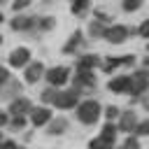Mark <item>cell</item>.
Segmentation results:
<instances>
[{"label": "cell", "mask_w": 149, "mask_h": 149, "mask_svg": "<svg viewBox=\"0 0 149 149\" xmlns=\"http://www.w3.org/2000/svg\"><path fill=\"white\" fill-rule=\"evenodd\" d=\"M7 81H9V72H7V68L0 65V88H2V84H7Z\"/></svg>", "instance_id": "28"}, {"label": "cell", "mask_w": 149, "mask_h": 149, "mask_svg": "<svg viewBox=\"0 0 149 149\" xmlns=\"http://www.w3.org/2000/svg\"><path fill=\"white\" fill-rule=\"evenodd\" d=\"M79 84H88V86H95V77H93V72H88V70H77V77H74Z\"/></svg>", "instance_id": "18"}, {"label": "cell", "mask_w": 149, "mask_h": 149, "mask_svg": "<svg viewBox=\"0 0 149 149\" xmlns=\"http://www.w3.org/2000/svg\"><path fill=\"white\" fill-rule=\"evenodd\" d=\"M147 86H149V72L147 70H137V72L130 74V88H128V93L142 95L147 91Z\"/></svg>", "instance_id": "2"}, {"label": "cell", "mask_w": 149, "mask_h": 149, "mask_svg": "<svg viewBox=\"0 0 149 149\" xmlns=\"http://www.w3.org/2000/svg\"><path fill=\"white\" fill-rule=\"evenodd\" d=\"M116 130H119V128H116L112 121H107V123L102 126V133H100V135H102V137H107V140H114V137H116Z\"/></svg>", "instance_id": "19"}, {"label": "cell", "mask_w": 149, "mask_h": 149, "mask_svg": "<svg viewBox=\"0 0 149 149\" xmlns=\"http://www.w3.org/2000/svg\"><path fill=\"white\" fill-rule=\"evenodd\" d=\"M98 63H100V58H98V56H91V54H86V56H81V58H79V63H77V70H88V72H91V70H93Z\"/></svg>", "instance_id": "14"}, {"label": "cell", "mask_w": 149, "mask_h": 149, "mask_svg": "<svg viewBox=\"0 0 149 149\" xmlns=\"http://www.w3.org/2000/svg\"><path fill=\"white\" fill-rule=\"evenodd\" d=\"M35 23H37L35 16H16V19L12 21V28H14V30H28V28H33Z\"/></svg>", "instance_id": "13"}, {"label": "cell", "mask_w": 149, "mask_h": 149, "mask_svg": "<svg viewBox=\"0 0 149 149\" xmlns=\"http://www.w3.org/2000/svg\"><path fill=\"white\" fill-rule=\"evenodd\" d=\"M135 133H137V135H149V119L140 121V123L135 126Z\"/></svg>", "instance_id": "22"}, {"label": "cell", "mask_w": 149, "mask_h": 149, "mask_svg": "<svg viewBox=\"0 0 149 149\" xmlns=\"http://www.w3.org/2000/svg\"><path fill=\"white\" fill-rule=\"evenodd\" d=\"M105 30H107V28H105L102 23H98V21L91 23V35H102V37H105Z\"/></svg>", "instance_id": "24"}, {"label": "cell", "mask_w": 149, "mask_h": 149, "mask_svg": "<svg viewBox=\"0 0 149 149\" xmlns=\"http://www.w3.org/2000/svg\"><path fill=\"white\" fill-rule=\"evenodd\" d=\"M130 35H133V28H128V26H109V28L105 30V40L112 42V44H121V42H126Z\"/></svg>", "instance_id": "3"}, {"label": "cell", "mask_w": 149, "mask_h": 149, "mask_svg": "<svg viewBox=\"0 0 149 149\" xmlns=\"http://www.w3.org/2000/svg\"><path fill=\"white\" fill-rule=\"evenodd\" d=\"M140 7H142L140 0H126V2H123V9H126V12H135V9H140Z\"/></svg>", "instance_id": "23"}, {"label": "cell", "mask_w": 149, "mask_h": 149, "mask_svg": "<svg viewBox=\"0 0 149 149\" xmlns=\"http://www.w3.org/2000/svg\"><path fill=\"white\" fill-rule=\"evenodd\" d=\"M44 77V65L37 61V63H30L28 68H26V81L28 84H37V79H42Z\"/></svg>", "instance_id": "8"}, {"label": "cell", "mask_w": 149, "mask_h": 149, "mask_svg": "<svg viewBox=\"0 0 149 149\" xmlns=\"http://www.w3.org/2000/svg\"><path fill=\"white\" fill-rule=\"evenodd\" d=\"M26 7H28V2H26V0H21V2H14V5H12V9H14V12H21V9H26Z\"/></svg>", "instance_id": "32"}, {"label": "cell", "mask_w": 149, "mask_h": 149, "mask_svg": "<svg viewBox=\"0 0 149 149\" xmlns=\"http://www.w3.org/2000/svg\"><path fill=\"white\" fill-rule=\"evenodd\" d=\"M133 63H135V56H130V54L123 56V58H107L105 65H102V70H105V72H112V70L119 68V65H133Z\"/></svg>", "instance_id": "10"}, {"label": "cell", "mask_w": 149, "mask_h": 149, "mask_svg": "<svg viewBox=\"0 0 149 149\" xmlns=\"http://www.w3.org/2000/svg\"><path fill=\"white\" fill-rule=\"evenodd\" d=\"M44 77L49 79V84H51V86H56V88H58V86H63V84L70 79V70H68V68H63V65H58V68L47 70V72H44Z\"/></svg>", "instance_id": "4"}, {"label": "cell", "mask_w": 149, "mask_h": 149, "mask_svg": "<svg viewBox=\"0 0 149 149\" xmlns=\"http://www.w3.org/2000/svg\"><path fill=\"white\" fill-rule=\"evenodd\" d=\"M135 126H137L135 114H133V112H123V114H121V121H119V130L130 133V130H135Z\"/></svg>", "instance_id": "12"}, {"label": "cell", "mask_w": 149, "mask_h": 149, "mask_svg": "<svg viewBox=\"0 0 149 149\" xmlns=\"http://www.w3.org/2000/svg\"><path fill=\"white\" fill-rule=\"evenodd\" d=\"M86 7H88V2H77V5H72V7H70V12H72V14H81Z\"/></svg>", "instance_id": "26"}, {"label": "cell", "mask_w": 149, "mask_h": 149, "mask_svg": "<svg viewBox=\"0 0 149 149\" xmlns=\"http://www.w3.org/2000/svg\"><path fill=\"white\" fill-rule=\"evenodd\" d=\"M9 112H12L14 116H23V114H28V112H30V102H28L26 98H16V100H12Z\"/></svg>", "instance_id": "11"}, {"label": "cell", "mask_w": 149, "mask_h": 149, "mask_svg": "<svg viewBox=\"0 0 149 149\" xmlns=\"http://www.w3.org/2000/svg\"><path fill=\"white\" fill-rule=\"evenodd\" d=\"M112 147H114V140H107V137H102V135L88 142V149H112Z\"/></svg>", "instance_id": "16"}, {"label": "cell", "mask_w": 149, "mask_h": 149, "mask_svg": "<svg viewBox=\"0 0 149 149\" xmlns=\"http://www.w3.org/2000/svg\"><path fill=\"white\" fill-rule=\"evenodd\" d=\"M123 149H137V140H135V137H128V140L123 142Z\"/></svg>", "instance_id": "30"}, {"label": "cell", "mask_w": 149, "mask_h": 149, "mask_svg": "<svg viewBox=\"0 0 149 149\" xmlns=\"http://www.w3.org/2000/svg\"><path fill=\"white\" fill-rule=\"evenodd\" d=\"M79 44H81V30H74V33L70 35L68 44L63 47V51H65V54H72V51H74V49H77Z\"/></svg>", "instance_id": "15"}, {"label": "cell", "mask_w": 149, "mask_h": 149, "mask_svg": "<svg viewBox=\"0 0 149 149\" xmlns=\"http://www.w3.org/2000/svg\"><path fill=\"white\" fill-rule=\"evenodd\" d=\"M0 149H19V147H16V142H12V140H2V142H0Z\"/></svg>", "instance_id": "31"}, {"label": "cell", "mask_w": 149, "mask_h": 149, "mask_svg": "<svg viewBox=\"0 0 149 149\" xmlns=\"http://www.w3.org/2000/svg\"><path fill=\"white\" fill-rule=\"evenodd\" d=\"M30 121L33 126H44L51 121V112L47 107H37V109H30Z\"/></svg>", "instance_id": "9"}, {"label": "cell", "mask_w": 149, "mask_h": 149, "mask_svg": "<svg viewBox=\"0 0 149 149\" xmlns=\"http://www.w3.org/2000/svg\"><path fill=\"white\" fill-rule=\"evenodd\" d=\"M142 105H144V107H147V109H149V95H147V98H144V100H142Z\"/></svg>", "instance_id": "34"}, {"label": "cell", "mask_w": 149, "mask_h": 149, "mask_svg": "<svg viewBox=\"0 0 149 149\" xmlns=\"http://www.w3.org/2000/svg\"><path fill=\"white\" fill-rule=\"evenodd\" d=\"M77 100H79V93H77V91H61L54 105L61 107V109H68V107H74Z\"/></svg>", "instance_id": "5"}, {"label": "cell", "mask_w": 149, "mask_h": 149, "mask_svg": "<svg viewBox=\"0 0 149 149\" xmlns=\"http://www.w3.org/2000/svg\"><path fill=\"white\" fill-rule=\"evenodd\" d=\"M65 128H68V121H65V119H54V121H49V133H51V135H61V133H65Z\"/></svg>", "instance_id": "17"}, {"label": "cell", "mask_w": 149, "mask_h": 149, "mask_svg": "<svg viewBox=\"0 0 149 149\" xmlns=\"http://www.w3.org/2000/svg\"><path fill=\"white\" fill-rule=\"evenodd\" d=\"M0 23H2V12H0Z\"/></svg>", "instance_id": "35"}, {"label": "cell", "mask_w": 149, "mask_h": 149, "mask_svg": "<svg viewBox=\"0 0 149 149\" xmlns=\"http://www.w3.org/2000/svg\"><path fill=\"white\" fill-rule=\"evenodd\" d=\"M0 44H2V35H0Z\"/></svg>", "instance_id": "36"}, {"label": "cell", "mask_w": 149, "mask_h": 149, "mask_svg": "<svg viewBox=\"0 0 149 149\" xmlns=\"http://www.w3.org/2000/svg\"><path fill=\"white\" fill-rule=\"evenodd\" d=\"M0 142H2V133H0Z\"/></svg>", "instance_id": "37"}, {"label": "cell", "mask_w": 149, "mask_h": 149, "mask_svg": "<svg viewBox=\"0 0 149 149\" xmlns=\"http://www.w3.org/2000/svg\"><path fill=\"white\" fill-rule=\"evenodd\" d=\"M100 116V105L95 100H84L77 105V119L81 123H95Z\"/></svg>", "instance_id": "1"}, {"label": "cell", "mask_w": 149, "mask_h": 149, "mask_svg": "<svg viewBox=\"0 0 149 149\" xmlns=\"http://www.w3.org/2000/svg\"><path fill=\"white\" fill-rule=\"evenodd\" d=\"M40 30H49V28H54L56 26V19H51V16H44V19H37V23H35Z\"/></svg>", "instance_id": "20"}, {"label": "cell", "mask_w": 149, "mask_h": 149, "mask_svg": "<svg viewBox=\"0 0 149 149\" xmlns=\"http://www.w3.org/2000/svg\"><path fill=\"white\" fill-rule=\"evenodd\" d=\"M28 61H30V51H28L26 47H19V49H14V51L9 54V65H14V68L26 65Z\"/></svg>", "instance_id": "6"}, {"label": "cell", "mask_w": 149, "mask_h": 149, "mask_svg": "<svg viewBox=\"0 0 149 149\" xmlns=\"http://www.w3.org/2000/svg\"><path fill=\"white\" fill-rule=\"evenodd\" d=\"M107 88H109L112 93H128V88H130V74H121V77L112 79V81L107 84Z\"/></svg>", "instance_id": "7"}, {"label": "cell", "mask_w": 149, "mask_h": 149, "mask_svg": "<svg viewBox=\"0 0 149 149\" xmlns=\"http://www.w3.org/2000/svg\"><path fill=\"white\" fill-rule=\"evenodd\" d=\"M12 126H14V128H23V126H26V119H23V116H14V119H12Z\"/></svg>", "instance_id": "29"}, {"label": "cell", "mask_w": 149, "mask_h": 149, "mask_svg": "<svg viewBox=\"0 0 149 149\" xmlns=\"http://www.w3.org/2000/svg\"><path fill=\"white\" fill-rule=\"evenodd\" d=\"M58 93H61V91L51 86V88H47V91H42V100H44V102H56V98H58Z\"/></svg>", "instance_id": "21"}, {"label": "cell", "mask_w": 149, "mask_h": 149, "mask_svg": "<svg viewBox=\"0 0 149 149\" xmlns=\"http://www.w3.org/2000/svg\"><path fill=\"white\" fill-rule=\"evenodd\" d=\"M137 33H140L142 37H147V40H149V19H147V21H144V23L137 28Z\"/></svg>", "instance_id": "27"}, {"label": "cell", "mask_w": 149, "mask_h": 149, "mask_svg": "<svg viewBox=\"0 0 149 149\" xmlns=\"http://www.w3.org/2000/svg\"><path fill=\"white\" fill-rule=\"evenodd\" d=\"M5 123H7V114H5V112H0V126H5Z\"/></svg>", "instance_id": "33"}, {"label": "cell", "mask_w": 149, "mask_h": 149, "mask_svg": "<svg viewBox=\"0 0 149 149\" xmlns=\"http://www.w3.org/2000/svg\"><path fill=\"white\" fill-rule=\"evenodd\" d=\"M105 116H107V121H112V119H116V116H119V107H114V105H109V107H105Z\"/></svg>", "instance_id": "25"}]
</instances>
